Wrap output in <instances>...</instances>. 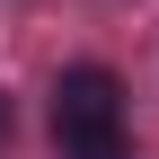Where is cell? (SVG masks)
<instances>
[{
  "mask_svg": "<svg viewBox=\"0 0 159 159\" xmlns=\"http://www.w3.org/2000/svg\"><path fill=\"white\" fill-rule=\"evenodd\" d=\"M53 142L62 159H124V80L106 62H71L53 80Z\"/></svg>",
  "mask_w": 159,
  "mask_h": 159,
  "instance_id": "cell-1",
  "label": "cell"
},
{
  "mask_svg": "<svg viewBox=\"0 0 159 159\" xmlns=\"http://www.w3.org/2000/svg\"><path fill=\"white\" fill-rule=\"evenodd\" d=\"M0 142H9V97H0Z\"/></svg>",
  "mask_w": 159,
  "mask_h": 159,
  "instance_id": "cell-2",
  "label": "cell"
}]
</instances>
